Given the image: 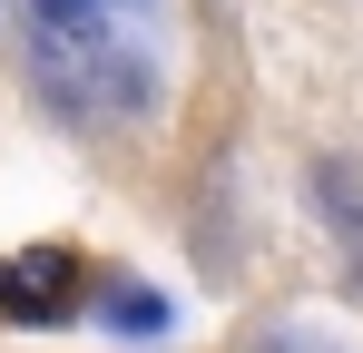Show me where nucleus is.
Masks as SVG:
<instances>
[{"instance_id": "nucleus-2", "label": "nucleus", "mask_w": 363, "mask_h": 353, "mask_svg": "<svg viewBox=\"0 0 363 353\" xmlns=\"http://www.w3.org/2000/svg\"><path fill=\"white\" fill-rule=\"evenodd\" d=\"M89 294V265L69 245H20L0 255V324H69Z\"/></svg>"}, {"instance_id": "nucleus-1", "label": "nucleus", "mask_w": 363, "mask_h": 353, "mask_svg": "<svg viewBox=\"0 0 363 353\" xmlns=\"http://www.w3.org/2000/svg\"><path fill=\"white\" fill-rule=\"evenodd\" d=\"M20 30L69 118H138L157 99V0H20Z\"/></svg>"}]
</instances>
